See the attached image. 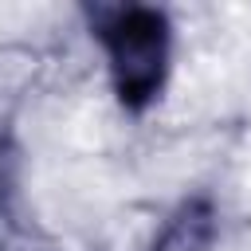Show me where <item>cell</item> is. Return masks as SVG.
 <instances>
[{
  "mask_svg": "<svg viewBox=\"0 0 251 251\" xmlns=\"http://www.w3.org/2000/svg\"><path fill=\"white\" fill-rule=\"evenodd\" d=\"M102 39L110 47V63H114L122 98L129 106H141L145 98H153L161 86V75H165V59H169L165 16L145 12V8L114 12V20L102 27Z\"/></svg>",
  "mask_w": 251,
  "mask_h": 251,
  "instance_id": "1",
  "label": "cell"
}]
</instances>
